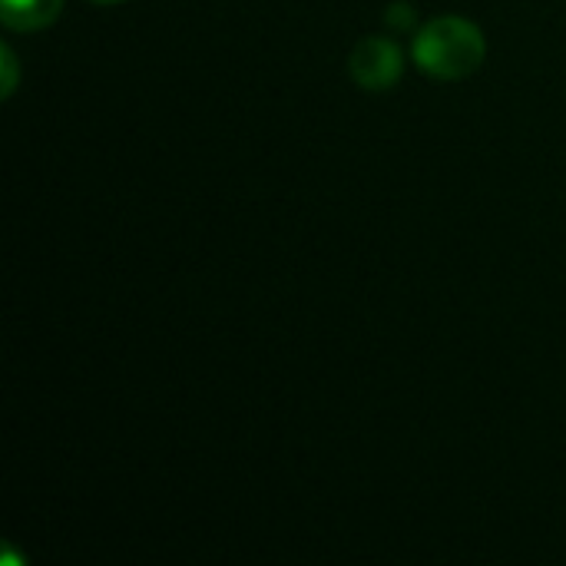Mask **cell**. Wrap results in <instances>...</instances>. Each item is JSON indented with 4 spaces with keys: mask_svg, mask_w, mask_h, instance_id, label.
<instances>
[{
    "mask_svg": "<svg viewBox=\"0 0 566 566\" xmlns=\"http://www.w3.org/2000/svg\"><path fill=\"white\" fill-rule=\"evenodd\" d=\"M488 53L484 33L464 17H434L415 36V63L438 80H464L481 70Z\"/></svg>",
    "mask_w": 566,
    "mask_h": 566,
    "instance_id": "cell-1",
    "label": "cell"
},
{
    "mask_svg": "<svg viewBox=\"0 0 566 566\" xmlns=\"http://www.w3.org/2000/svg\"><path fill=\"white\" fill-rule=\"evenodd\" d=\"M348 70L361 90L385 93L401 80V46L388 36H361L348 56Z\"/></svg>",
    "mask_w": 566,
    "mask_h": 566,
    "instance_id": "cell-2",
    "label": "cell"
},
{
    "mask_svg": "<svg viewBox=\"0 0 566 566\" xmlns=\"http://www.w3.org/2000/svg\"><path fill=\"white\" fill-rule=\"evenodd\" d=\"M63 10V0H0V20L10 30H43Z\"/></svg>",
    "mask_w": 566,
    "mask_h": 566,
    "instance_id": "cell-3",
    "label": "cell"
},
{
    "mask_svg": "<svg viewBox=\"0 0 566 566\" xmlns=\"http://www.w3.org/2000/svg\"><path fill=\"white\" fill-rule=\"evenodd\" d=\"M0 60H3V99H7L17 90V56L7 43L0 46Z\"/></svg>",
    "mask_w": 566,
    "mask_h": 566,
    "instance_id": "cell-4",
    "label": "cell"
},
{
    "mask_svg": "<svg viewBox=\"0 0 566 566\" xmlns=\"http://www.w3.org/2000/svg\"><path fill=\"white\" fill-rule=\"evenodd\" d=\"M93 3H116V0H93Z\"/></svg>",
    "mask_w": 566,
    "mask_h": 566,
    "instance_id": "cell-5",
    "label": "cell"
}]
</instances>
